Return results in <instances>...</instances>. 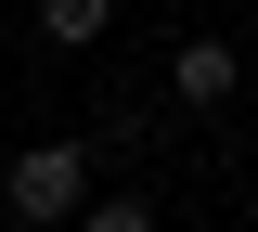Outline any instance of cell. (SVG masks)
I'll return each mask as SVG.
<instances>
[{
	"label": "cell",
	"mask_w": 258,
	"mask_h": 232,
	"mask_svg": "<svg viewBox=\"0 0 258 232\" xmlns=\"http://www.w3.org/2000/svg\"><path fill=\"white\" fill-rule=\"evenodd\" d=\"M91 194H103V181H91V142H26V155L0 168V219H13V232H64Z\"/></svg>",
	"instance_id": "obj_1"
},
{
	"label": "cell",
	"mask_w": 258,
	"mask_h": 232,
	"mask_svg": "<svg viewBox=\"0 0 258 232\" xmlns=\"http://www.w3.org/2000/svg\"><path fill=\"white\" fill-rule=\"evenodd\" d=\"M232 78H245V52H232V39H181V52H168V103H181V116H220Z\"/></svg>",
	"instance_id": "obj_2"
},
{
	"label": "cell",
	"mask_w": 258,
	"mask_h": 232,
	"mask_svg": "<svg viewBox=\"0 0 258 232\" xmlns=\"http://www.w3.org/2000/svg\"><path fill=\"white\" fill-rule=\"evenodd\" d=\"M103 26H116V0H39V39L52 52H91Z\"/></svg>",
	"instance_id": "obj_3"
},
{
	"label": "cell",
	"mask_w": 258,
	"mask_h": 232,
	"mask_svg": "<svg viewBox=\"0 0 258 232\" xmlns=\"http://www.w3.org/2000/svg\"><path fill=\"white\" fill-rule=\"evenodd\" d=\"M64 232H155V194H91Z\"/></svg>",
	"instance_id": "obj_4"
}]
</instances>
